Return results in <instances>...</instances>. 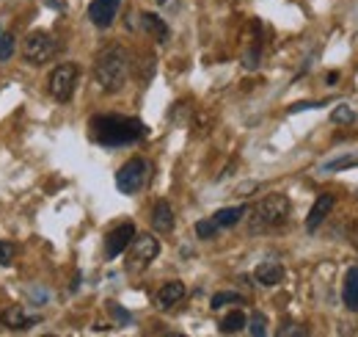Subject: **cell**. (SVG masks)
<instances>
[{
    "mask_svg": "<svg viewBox=\"0 0 358 337\" xmlns=\"http://www.w3.org/2000/svg\"><path fill=\"white\" fill-rule=\"evenodd\" d=\"M91 133L100 144L105 147H122V144H133L138 141L147 127L141 119H133V116H116V113H108V116H94L91 119Z\"/></svg>",
    "mask_w": 358,
    "mask_h": 337,
    "instance_id": "1",
    "label": "cell"
},
{
    "mask_svg": "<svg viewBox=\"0 0 358 337\" xmlns=\"http://www.w3.org/2000/svg\"><path fill=\"white\" fill-rule=\"evenodd\" d=\"M130 75V55L124 47H108L105 53H100L97 64H94V80L102 91L116 94L124 89Z\"/></svg>",
    "mask_w": 358,
    "mask_h": 337,
    "instance_id": "2",
    "label": "cell"
},
{
    "mask_svg": "<svg viewBox=\"0 0 358 337\" xmlns=\"http://www.w3.org/2000/svg\"><path fill=\"white\" fill-rule=\"evenodd\" d=\"M290 216V199L284 194H270L265 197L254 210H251V233H267V230H276L287 221Z\"/></svg>",
    "mask_w": 358,
    "mask_h": 337,
    "instance_id": "3",
    "label": "cell"
},
{
    "mask_svg": "<svg viewBox=\"0 0 358 337\" xmlns=\"http://www.w3.org/2000/svg\"><path fill=\"white\" fill-rule=\"evenodd\" d=\"M149 180V161L144 158H130L119 172H116V188L124 194V197H133L138 194Z\"/></svg>",
    "mask_w": 358,
    "mask_h": 337,
    "instance_id": "4",
    "label": "cell"
},
{
    "mask_svg": "<svg viewBox=\"0 0 358 337\" xmlns=\"http://www.w3.org/2000/svg\"><path fill=\"white\" fill-rule=\"evenodd\" d=\"M55 50H58V44L47 30H30L22 44V58L33 66H41L55 55Z\"/></svg>",
    "mask_w": 358,
    "mask_h": 337,
    "instance_id": "5",
    "label": "cell"
},
{
    "mask_svg": "<svg viewBox=\"0 0 358 337\" xmlns=\"http://www.w3.org/2000/svg\"><path fill=\"white\" fill-rule=\"evenodd\" d=\"M77 78H80V72L75 64H58L47 78V89L58 102H69L75 94V86H77Z\"/></svg>",
    "mask_w": 358,
    "mask_h": 337,
    "instance_id": "6",
    "label": "cell"
},
{
    "mask_svg": "<svg viewBox=\"0 0 358 337\" xmlns=\"http://www.w3.org/2000/svg\"><path fill=\"white\" fill-rule=\"evenodd\" d=\"M127 249H130L127 271H144V268L160 255V241L152 238V235H135Z\"/></svg>",
    "mask_w": 358,
    "mask_h": 337,
    "instance_id": "7",
    "label": "cell"
},
{
    "mask_svg": "<svg viewBox=\"0 0 358 337\" xmlns=\"http://www.w3.org/2000/svg\"><path fill=\"white\" fill-rule=\"evenodd\" d=\"M133 238H135V227H133L130 221H124V224H119L116 230H111L108 238H105V257H108V260L119 257V255L130 246Z\"/></svg>",
    "mask_w": 358,
    "mask_h": 337,
    "instance_id": "8",
    "label": "cell"
},
{
    "mask_svg": "<svg viewBox=\"0 0 358 337\" xmlns=\"http://www.w3.org/2000/svg\"><path fill=\"white\" fill-rule=\"evenodd\" d=\"M119 6H122V0H91L88 19L97 28H111L113 19H116V14H119Z\"/></svg>",
    "mask_w": 358,
    "mask_h": 337,
    "instance_id": "9",
    "label": "cell"
},
{
    "mask_svg": "<svg viewBox=\"0 0 358 337\" xmlns=\"http://www.w3.org/2000/svg\"><path fill=\"white\" fill-rule=\"evenodd\" d=\"M254 280L262 285V288H273L279 282H284V266L279 260H262L254 271Z\"/></svg>",
    "mask_w": 358,
    "mask_h": 337,
    "instance_id": "10",
    "label": "cell"
},
{
    "mask_svg": "<svg viewBox=\"0 0 358 337\" xmlns=\"http://www.w3.org/2000/svg\"><path fill=\"white\" fill-rule=\"evenodd\" d=\"M141 28L158 42V44H166L169 42V36H171V30H169V25L158 17V14H152V11H144L141 14Z\"/></svg>",
    "mask_w": 358,
    "mask_h": 337,
    "instance_id": "11",
    "label": "cell"
},
{
    "mask_svg": "<svg viewBox=\"0 0 358 337\" xmlns=\"http://www.w3.org/2000/svg\"><path fill=\"white\" fill-rule=\"evenodd\" d=\"M331 210H334V197H331V194H320L317 202H314V208H312V213H309V219H306V230L314 233V230L328 219Z\"/></svg>",
    "mask_w": 358,
    "mask_h": 337,
    "instance_id": "12",
    "label": "cell"
},
{
    "mask_svg": "<svg viewBox=\"0 0 358 337\" xmlns=\"http://www.w3.org/2000/svg\"><path fill=\"white\" fill-rule=\"evenodd\" d=\"M174 224H177V219H174V208L166 202V199H160L155 208H152V227L158 230V233H171L174 230Z\"/></svg>",
    "mask_w": 358,
    "mask_h": 337,
    "instance_id": "13",
    "label": "cell"
},
{
    "mask_svg": "<svg viewBox=\"0 0 358 337\" xmlns=\"http://www.w3.org/2000/svg\"><path fill=\"white\" fill-rule=\"evenodd\" d=\"M342 302L350 313H358V266L348 268L345 274V288H342Z\"/></svg>",
    "mask_w": 358,
    "mask_h": 337,
    "instance_id": "14",
    "label": "cell"
},
{
    "mask_svg": "<svg viewBox=\"0 0 358 337\" xmlns=\"http://www.w3.org/2000/svg\"><path fill=\"white\" fill-rule=\"evenodd\" d=\"M185 299V285L174 280V282H166L163 288H160V293H158V304L163 307V310H169V307H174L177 302Z\"/></svg>",
    "mask_w": 358,
    "mask_h": 337,
    "instance_id": "15",
    "label": "cell"
},
{
    "mask_svg": "<svg viewBox=\"0 0 358 337\" xmlns=\"http://www.w3.org/2000/svg\"><path fill=\"white\" fill-rule=\"evenodd\" d=\"M248 213V208L245 205H234V208H220L215 216H212V221L223 230V227H234V224H240V219Z\"/></svg>",
    "mask_w": 358,
    "mask_h": 337,
    "instance_id": "16",
    "label": "cell"
},
{
    "mask_svg": "<svg viewBox=\"0 0 358 337\" xmlns=\"http://www.w3.org/2000/svg\"><path fill=\"white\" fill-rule=\"evenodd\" d=\"M0 321L8 327V329H28L30 324H36L39 318H28L25 313H22V307H11L8 313H3L0 316Z\"/></svg>",
    "mask_w": 358,
    "mask_h": 337,
    "instance_id": "17",
    "label": "cell"
},
{
    "mask_svg": "<svg viewBox=\"0 0 358 337\" xmlns=\"http://www.w3.org/2000/svg\"><path fill=\"white\" fill-rule=\"evenodd\" d=\"M245 321H248V318L243 316V310H232V313L220 321V332H223V335H234V332H240V329L245 327Z\"/></svg>",
    "mask_w": 358,
    "mask_h": 337,
    "instance_id": "18",
    "label": "cell"
},
{
    "mask_svg": "<svg viewBox=\"0 0 358 337\" xmlns=\"http://www.w3.org/2000/svg\"><path fill=\"white\" fill-rule=\"evenodd\" d=\"M229 304H243V296H240L237 291H220V293H215L212 302H209L212 310H223V307H229Z\"/></svg>",
    "mask_w": 358,
    "mask_h": 337,
    "instance_id": "19",
    "label": "cell"
},
{
    "mask_svg": "<svg viewBox=\"0 0 358 337\" xmlns=\"http://www.w3.org/2000/svg\"><path fill=\"white\" fill-rule=\"evenodd\" d=\"M245 327H248V332L254 337H265L267 335V318L262 316V313H254L248 321H245Z\"/></svg>",
    "mask_w": 358,
    "mask_h": 337,
    "instance_id": "20",
    "label": "cell"
},
{
    "mask_svg": "<svg viewBox=\"0 0 358 337\" xmlns=\"http://www.w3.org/2000/svg\"><path fill=\"white\" fill-rule=\"evenodd\" d=\"M331 119H334L337 125H353V122H356V111H353L350 105H337V108L331 111Z\"/></svg>",
    "mask_w": 358,
    "mask_h": 337,
    "instance_id": "21",
    "label": "cell"
},
{
    "mask_svg": "<svg viewBox=\"0 0 358 337\" xmlns=\"http://www.w3.org/2000/svg\"><path fill=\"white\" fill-rule=\"evenodd\" d=\"M218 224L212 221V219H201V221H196V235L201 238V241H209V238H215L218 235Z\"/></svg>",
    "mask_w": 358,
    "mask_h": 337,
    "instance_id": "22",
    "label": "cell"
},
{
    "mask_svg": "<svg viewBox=\"0 0 358 337\" xmlns=\"http://www.w3.org/2000/svg\"><path fill=\"white\" fill-rule=\"evenodd\" d=\"M17 50V39L11 33H0V61H8Z\"/></svg>",
    "mask_w": 358,
    "mask_h": 337,
    "instance_id": "23",
    "label": "cell"
},
{
    "mask_svg": "<svg viewBox=\"0 0 358 337\" xmlns=\"http://www.w3.org/2000/svg\"><path fill=\"white\" fill-rule=\"evenodd\" d=\"M350 166H358V158H337V161L326 163L323 172H339V169H350Z\"/></svg>",
    "mask_w": 358,
    "mask_h": 337,
    "instance_id": "24",
    "label": "cell"
},
{
    "mask_svg": "<svg viewBox=\"0 0 358 337\" xmlns=\"http://www.w3.org/2000/svg\"><path fill=\"white\" fill-rule=\"evenodd\" d=\"M243 66H245V69H256V66H259V42H256V44H254V47L245 53V58H243Z\"/></svg>",
    "mask_w": 358,
    "mask_h": 337,
    "instance_id": "25",
    "label": "cell"
},
{
    "mask_svg": "<svg viewBox=\"0 0 358 337\" xmlns=\"http://www.w3.org/2000/svg\"><path fill=\"white\" fill-rule=\"evenodd\" d=\"M14 246L11 244H6V241H0V266H8L11 263V257H14Z\"/></svg>",
    "mask_w": 358,
    "mask_h": 337,
    "instance_id": "26",
    "label": "cell"
},
{
    "mask_svg": "<svg viewBox=\"0 0 358 337\" xmlns=\"http://www.w3.org/2000/svg\"><path fill=\"white\" fill-rule=\"evenodd\" d=\"M108 310H111L122 324H130V321H133V318H130V313H127V310H122V307H119V304H113V302L108 304Z\"/></svg>",
    "mask_w": 358,
    "mask_h": 337,
    "instance_id": "27",
    "label": "cell"
},
{
    "mask_svg": "<svg viewBox=\"0 0 358 337\" xmlns=\"http://www.w3.org/2000/svg\"><path fill=\"white\" fill-rule=\"evenodd\" d=\"M326 102H295L290 108V113H298V111H314V108H323Z\"/></svg>",
    "mask_w": 358,
    "mask_h": 337,
    "instance_id": "28",
    "label": "cell"
},
{
    "mask_svg": "<svg viewBox=\"0 0 358 337\" xmlns=\"http://www.w3.org/2000/svg\"><path fill=\"white\" fill-rule=\"evenodd\" d=\"M279 335H281V337L306 335V329H301V327H295V324H287V327H281V329H279Z\"/></svg>",
    "mask_w": 358,
    "mask_h": 337,
    "instance_id": "29",
    "label": "cell"
},
{
    "mask_svg": "<svg viewBox=\"0 0 358 337\" xmlns=\"http://www.w3.org/2000/svg\"><path fill=\"white\" fill-rule=\"evenodd\" d=\"M256 188H259V183H245V185L237 188V197H251L248 191H256Z\"/></svg>",
    "mask_w": 358,
    "mask_h": 337,
    "instance_id": "30",
    "label": "cell"
},
{
    "mask_svg": "<svg viewBox=\"0 0 358 337\" xmlns=\"http://www.w3.org/2000/svg\"><path fill=\"white\" fill-rule=\"evenodd\" d=\"M326 80H328V86H337V80H339V72H331Z\"/></svg>",
    "mask_w": 358,
    "mask_h": 337,
    "instance_id": "31",
    "label": "cell"
},
{
    "mask_svg": "<svg viewBox=\"0 0 358 337\" xmlns=\"http://www.w3.org/2000/svg\"><path fill=\"white\" fill-rule=\"evenodd\" d=\"M169 3H174V0H158V6H169Z\"/></svg>",
    "mask_w": 358,
    "mask_h": 337,
    "instance_id": "32",
    "label": "cell"
}]
</instances>
